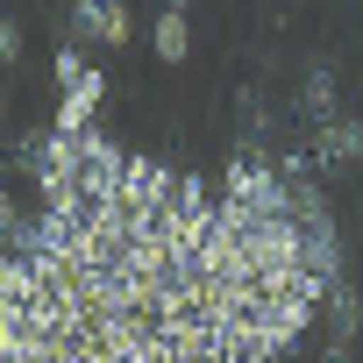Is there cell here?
I'll list each match as a JSON object with an SVG mask.
<instances>
[{
  "label": "cell",
  "instance_id": "obj_1",
  "mask_svg": "<svg viewBox=\"0 0 363 363\" xmlns=\"http://www.w3.org/2000/svg\"><path fill=\"white\" fill-rule=\"evenodd\" d=\"M121 171H128V157L100 128H79V186H86V200H114L121 193Z\"/></svg>",
  "mask_w": 363,
  "mask_h": 363
},
{
  "label": "cell",
  "instance_id": "obj_2",
  "mask_svg": "<svg viewBox=\"0 0 363 363\" xmlns=\"http://www.w3.org/2000/svg\"><path fill=\"white\" fill-rule=\"evenodd\" d=\"M57 72H65V86H72V93H65V107H57V128H65V135H79V128H86V114L100 107L107 79H100V72H86L79 57H57Z\"/></svg>",
  "mask_w": 363,
  "mask_h": 363
},
{
  "label": "cell",
  "instance_id": "obj_3",
  "mask_svg": "<svg viewBox=\"0 0 363 363\" xmlns=\"http://www.w3.org/2000/svg\"><path fill=\"white\" fill-rule=\"evenodd\" d=\"M356 157H363V121L328 114V121L313 128V164H320V171H342V164H356Z\"/></svg>",
  "mask_w": 363,
  "mask_h": 363
},
{
  "label": "cell",
  "instance_id": "obj_4",
  "mask_svg": "<svg viewBox=\"0 0 363 363\" xmlns=\"http://www.w3.org/2000/svg\"><path fill=\"white\" fill-rule=\"evenodd\" d=\"M299 264L313 271V278H342V235H335V221L320 214V221H299Z\"/></svg>",
  "mask_w": 363,
  "mask_h": 363
},
{
  "label": "cell",
  "instance_id": "obj_5",
  "mask_svg": "<svg viewBox=\"0 0 363 363\" xmlns=\"http://www.w3.org/2000/svg\"><path fill=\"white\" fill-rule=\"evenodd\" d=\"M79 36H93V43H128V8H121V0H79Z\"/></svg>",
  "mask_w": 363,
  "mask_h": 363
},
{
  "label": "cell",
  "instance_id": "obj_6",
  "mask_svg": "<svg viewBox=\"0 0 363 363\" xmlns=\"http://www.w3.org/2000/svg\"><path fill=\"white\" fill-rule=\"evenodd\" d=\"M299 107H306V121H313V128H320L328 114H342V107H335V72H328V65H306V86H299Z\"/></svg>",
  "mask_w": 363,
  "mask_h": 363
},
{
  "label": "cell",
  "instance_id": "obj_7",
  "mask_svg": "<svg viewBox=\"0 0 363 363\" xmlns=\"http://www.w3.org/2000/svg\"><path fill=\"white\" fill-rule=\"evenodd\" d=\"M150 43H157V57H164V65H178V57H186V50H193L186 8H164V15H157V29H150Z\"/></svg>",
  "mask_w": 363,
  "mask_h": 363
},
{
  "label": "cell",
  "instance_id": "obj_8",
  "mask_svg": "<svg viewBox=\"0 0 363 363\" xmlns=\"http://www.w3.org/2000/svg\"><path fill=\"white\" fill-rule=\"evenodd\" d=\"M328 320H335V335H342V342H356V335H363V299H356L342 278L328 285Z\"/></svg>",
  "mask_w": 363,
  "mask_h": 363
},
{
  "label": "cell",
  "instance_id": "obj_9",
  "mask_svg": "<svg viewBox=\"0 0 363 363\" xmlns=\"http://www.w3.org/2000/svg\"><path fill=\"white\" fill-rule=\"evenodd\" d=\"M15 57H22V29H15V22H0V65H15Z\"/></svg>",
  "mask_w": 363,
  "mask_h": 363
},
{
  "label": "cell",
  "instance_id": "obj_10",
  "mask_svg": "<svg viewBox=\"0 0 363 363\" xmlns=\"http://www.w3.org/2000/svg\"><path fill=\"white\" fill-rule=\"evenodd\" d=\"M320 363H356V349H349V342H342V335H335V342H328V349H320Z\"/></svg>",
  "mask_w": 363,
  "mask_h": 363
},
{
  "label": "cell",
  "instance_id": "obj_11",
  "mask_svg": "<svg viewBox=\"0 0 363 363\" xmlns=\"http://www.w3.org/2000/svg\"><path fill=\"white\" fill-rule=\"evenodd\" d=\"M0 235H15V207H8V193H0Z\"/></svg>",
  "mask_w": 363,
  "mask_h": 363
},
{
  "label": "cell",
  "instance_id": "obj_12",
  "mask_svg": "<svg viewBox=\"0 0 363 363\" xmlns=\"http://www.w3.org/2000/svg\"><path fill=\"white\" fill-rule=\"evenodd\" d=\"M164 8H186V0H164Z\"/></svg>",
  "mask_w": 363,
  "mask_h": 363
}]
</instances>
